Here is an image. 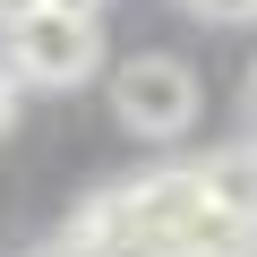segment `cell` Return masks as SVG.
I'll return each mask as SVG.
<instances>
[{"instance_id":"obj_7","label":"cell","mask_w":257,"mask_h":257,"mask_svg":"<svg viewBox=\"0 0 257 257\" xmlns=\"http://www.w3.org/2000/svg\"><path fill=\"white\" fill-rule=\"evenodd\" d=\"M43 9H60V18H103V0H43Z\"/></svg>"},{"instance_id":"obj_9","label":"cell","mask_w":257,"mask_h":257,"mask_svg":"<svg viewBox=\"0 0 257 257\" xmlns=\"http://www.w3.org/2000/svg\"><path fill=\"white\" fill-rule=\"evenodd\" d=\"M248 128H257V69H248Z\"/></svg>"},{"instance_id":"obj_3","label":"cell","mask_w":257,"mask_h":257,"mask_svg":"<svg viewBox=\"0 0 257 257\" xmlns=\"http://www.w3.org/2000/svg\"><path fill=\"white\" fill-rule=\"evenodd\" d=\"M172 257H257V223L197 197V206L180 214V231H172Z\"/></svg>"},{"instance_id":"obj_5","label":"cell","mask_w":257,"mask_h":257,"mask_svg":"<svg viewBox=\"0 0 257 257\" xmlns=\"http://www.w3.org/2000/svg\"><path fill=\"white\" fill-rule=\"evenodd\" d=\"M197 18H223V26H240V18H257V0H189Z\"/></svg>"},{"instance_id":"obj_2","label":"cell","mask_w":257,"mask_h":257,"mask_svg":"<svg viewBox=\"0 0 257 257\" xmlns=\"http://www.w3.org/2000/svg\"><path fill=\"white\" fill-rule=\"evenodd\" d=\"M0 60L18 69V86H86L103 69V26L94 18H60V9H35L9 26Z\"/></svg>"},{"instance_id":"obj_4","label":"cell","mask_w":257,"mask_h":257,"mask_svg":"<svg viewBox=\"0 0 257 257\" xmlns=\"http://www.w3.org/2000/svg\"><path fill=\"white\" fill-rule=\"evenodd\" d=\"M189 180H197V197H206V206H223V214H248V223H257V146H223V155L189 163Z\"/></svg>"},{"instance_id":"obj_1","label":"cell","mask_w":257,"mask_h":257,"mask_svg":"<svg viewBox=\"0 0 257 257\" xmlns=\"http://www.w3.org/2000/svg\"><path fill=\"white\" fill-rule=\"evenodd\" d=\"M197 69L189 60H172V52H138L120 77H111V111H120V128L128 138H146V146H172V138H189L197 128Z\"/></svg>"},{"instance_id":"obj_6","label":"cell","mask_w":257,"mask_h":257,"mask_svg":"<svg viewBox=\"0 0 257 257\" xmlns=\"http://www.w3.org/2000/svg\"><path fill=\"white\" fill-rule=\"evenodd\" d=\"M9 120H18V69L0 60V128H9Z\"/></svg>"},{"instance_id":"obj_8","label":"cell","mask_w":257,"mask_h":257,"mask_svg":"<svg viewBox=\"0 0 257 257\" xmlns=\"http://www.w3.org/2000/svg\"><path fill=\"white\" fill-rule=\"evenodd\" d=\"M43 0H0V26H18V18H35Z\"/></svg>"}]
</instances>
